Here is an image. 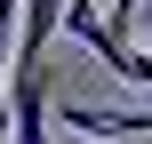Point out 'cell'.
Wrapping results in <instances>:
<instances>
[{"mask_svg":"<svg viewBox=\"0 0 152 144\" xmlns=\"http://www.w3.org/2000/svg\"><path fill=\"white\" fill-rule=\"evenodd\" d=\"M64 8L72 0H16V56H8V72H40V48L56 40Z\"/></svg>","mask_w":152,"mask_h":144,"instance_id":"1","label":"cell"},{"mask_svg":"<svg viewBox=\"0 0 152 144\" xmlns=\"http://www.w3.org/2000/svg\"><path fill=\"white\" fill-rule=\"evenodd\" d=\"M8 144H48V80L8 72Z\"/></svg>","mask_w":152,"mask_h":144,"instance_id":"2","label":"cell"},{"mask_svg":"<svg viewBox=\"0 0 152 144\" xmlns=\"http://www.w3.org/2000/svg\"><path fill=\"white\" fill-rule=\"evenodd\" d=\"M136 16H144V40H152V0H136Z\"/></svg>","mask_w":152,"mask_h":144,"instance_id":"3","label":"cell"}]
</instances>
